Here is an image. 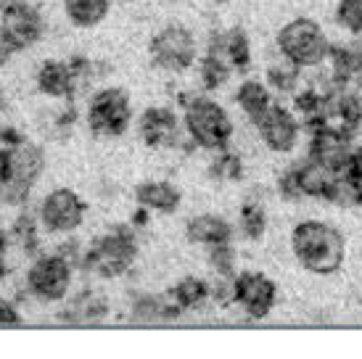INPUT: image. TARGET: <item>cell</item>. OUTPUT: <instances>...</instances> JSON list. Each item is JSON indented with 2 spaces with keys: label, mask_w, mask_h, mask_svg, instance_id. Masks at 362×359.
<instances>
[{
  "label": "cell",
  "mask_w": 362,
  "mask_h": 359,
  "mask_svg": "<svg viewBox=\"0 0 362 359\" xmlns=\"http://www.w3.org/2000/svg\"><path fill=\"white\" fill-rule=\"evenodd\" d=\"M291 251L299 267L312 275H336L346 259V240L328 222L304 220L291 230Z\"/></svg>",
  "instance_id": "cell-1"
},
{
  "label": "cell",
  "mask_w": 362,
  "mask_h": 359,
  "mask_svg": "<svg viewBox=\"0 0 362 359\" xmlns=\"http://www.w3.org/2000/svg\"><path fill=\"white\" fill-rule=\"evenodd\" d=\"M182 106V130L191 138L193 146L204 151H222L230 148L233 124L230 114L209 95H180Z\"/></svg>",
  "instance_id": "cell-2"
},
{
  "label": "cell",
  "mask_w": 362,
  "mask_h": 359,
  "mask_svg": "<svg viewBox=\"0 0 362 359\" xmlns=\"http://www.w3.org/2000/svg\"><path fill=\"white\" fill-rule=\"evenodd\" d=\"M138 259V238L132 225H117L93 240L85 249L82 269L93 272L95 278L114 280L127 275Z\"/></svg>",
  "instance_id": "cell-3"
},
{
  "label": "cell",
  "mask_w": 362,
  "mask_h": 359,
  "mask_svg": "<svg viewBox=\"0 0 362 359\" xmlns=\"http://www.w3.org/2000/svg\"><path fill=\"white\" fill-rule=\"evenodd\" d=\"M278 53L281 59L288 64L299 66V69H317L325 61L331 59V40L315 19L299 16L291 19L288 24H283L278 37H275Z\"/></svg>",
  "instance_id": "cell-4"
},
{
  "label": "cell",
  "mask_w": 362,
  "mask_h": 359,
  "mask_svg": "<svg viewBox=\"0 0 362 359\" xmlns=\"http://www.w3.org/2000/svg\"><path fill=\"white\" fill-rule=\"evenodd\" d=\"M45 170V153L30 140L11 148V175L0 182V199L11 206H24L32 193V185Z\"/></svg>",
  "instance_id": "cell-5"
},
{
  "label": "cell",
  "mask_w": 362,
  "mask_h": 359,
  "mask_svg": "<svg viewBox=\"0 0 362 359\" xmlns=\"http://www.w3.org/2000/svg\"><path fill=\"white\" fill-rule=\"evenodd\" d=\"M71 278H74V264L69 259H64L61 254H42L27 269V290L32 299L42 304H56L66 299Z\"/></svg>",
  "instance_id": "cell-6"
},
{
  "label": "cell",
  "mask_w": 362,
  "mask_h": 359,
  "mask_svg": "<svg viewBox=\"0 0 362 359\" xmlns=\"http://www.w3.org/2000/svg\"><path fill=\"white\" fill-rule=\"evenodd\" d=\"M148 56H151L153 66L170 74H180L188 71L196 64L199 56V45L191 30H185L180 24H170L159 30L148 42Z\"/></svg>",
  "instance_id": "cell-7"
},
{
  "label": "cell",
  "mask_w": 362,
  "mask_h": 359,
  "mask_svg": "<svg viewBox=\"0 0 362 359\" xmlns=\"http://www.w3.org/2000/svg\"><path fill=\"white\" fill-rule=\"evenodd\" d=\"M132 122L130 95L119 88H101L88 103V127L98 138H119Z\"/></svg>",
  "instance_id": "cell-8"
},
{
  "label": "cell",
  "mask_w": 362,
  "mask_h": 359,
  "mask_svg": "<svg viewBox=\"0 0 362 359\" xmlns=\"http://www.w3.org/2000/svg\"><path fill=\"white\" fill-rule=\"evenodd\" d=\"M45 35L42 13L27 0H16L6 8H0V37L8 42L13 53L37 45Z\"/></svg>",
  "instance_id": "cell-9"
},
{
  "label": "cell",
  "mask_w": 362,
  "mask_h": 359,
  "mask_svg": "<svg viewBox=\"0 0 362 359\" xmlns=\"http://www.w3.org/2000/svg\"><path fill=\"white\" fill-rule=\"evenodd\" d=\"M85 214H88V204L82 201L80 193H74L71 188H56L40 201L37 220L45 233L69 235L85 222Z\"/></svg>",
  "instance_id": "cell-10"
},
{
  "label": "cell",
  "mask_w": 362,
  "mask_h": 359,
  "mask_svg": "<svg viewBox=\"0 0 362 359\" xmlns=\"http://www.w3.org/2000/svg\"><path fill=\"white\" fill-rule=\"evenodd\" d=\"M233 304L252 319H264L278 304V286L264 272L246 269L233 278Z\"/></svg>",
  "instance_id": "cell-11"
},
{
  "label": "cell",
  "mask_w": 362,
  "mask_h": 359,
  "mask_svg": "<svg viewBox=\"0 0 362 359\" xmlns=\"http://www.w3.org/2000/svg\"><path fill=\"white\" fill-rule=\"evenodd\" d=\"M254 127H257V135H259L262 143L275 153H291L299 146V138H302L299 117L291 109L278 106V103H272L270 109L254 122Z\"/></svg>",
  "instance_id": "cell-12"
},
{
  "label": "cell",
  "mask_w": 362,
  "mask_h": 359,
  "mask_svg": "<svg viewBox=\"0 0 362 359\" xmlns=\"http://www.w3.org/2000/svg\"><path fill=\"white\" fill-rule=\"evenodd\" d=\"M180 117L167 106H151L138 119V135L148 148H175L180 146Z\"/></svg>",
  "instance_id": "cell-13"
},
{
  "label": "cell",
  "mask_w": 362,
  "mask_h": 359,
  "mask_svg": "<svg viewBox=\"0 0 362 359\" xmlns=\"http://www.w3.org/2000/svg\"><path fill=\"white\" fill-rule=\"evenodd\" d=\"M35 85L48 98H71L80 88V80H77L69 61L48 59L42 61L37 74H35Z\"/></svg>",
  "instance_id": "cell-14"
},
{
  "label": "cell",
  "mask_w": 362,
  "mask_h": 359,
  "mask_svg": "<svg viewBox=\"0 0 362 359\" xmlns=\"http://www.w3.org/2000/svg\"><path fill=\"white\" fill-rule=\"evenodd\" d=\"M209 53H217L233 66V71H246L252 66L254 53H252V40L241 27H233V30L217 32L211 35L209 40Z\"/></svg>",
  "instance_id": "cell-15"
},
{
  "label": "cell",
  "mask_w": 362,
  "mask_h": 359,
  "mask_svg": "<svg viewBox=\"0 0 362 359\" xmlns=\"http://www.w3.org/2000/svg\"><path fill=\"white\" fill-rule=\"evenodd\" d=\"M135 201L138 206L159 214H175L182 204V193L175 182L167 180H146L135 188Z\"/></svg>",
  "instance_id": "cell-16"
},
{
  "label": "cell",
  "mask_w": 362,
  "mask_h": 359,
  "mask_svg": "<svg viewBox=\"0 0 362 359\" xmlns=\"http://www.w3.org/2000/svg\"><path fill=\"white\" fill-rule=\"evenodd\" d=\"M185 238L196 243V246H220V243H230L233 240V225L222 220L217 214H199L185 222Z\"/></svg>",
  "instance_id": "cell-17"
},
{
  "label": "cell",
  "mask_w": 362,
  "mask_h": 359,
  "mask_svg": "<svg viewBox=\"0 0 362 359\" xmlns=\"http://www.w3.org/2000/svg\"><path fill=\"white\" fill-rule=\"evenodd\" d=\"M235 103H238V109L246 114V119L257 122L262 114L272 106L270 88L259 80H243L241 85H238V90H235Z\"/></svg>",
  "instance_id": "cell-18"
},
{
  "label": "cell",
  "mask_w": 362,
  "mask_h": 359,
  "mask_svg": "<svg viewBox=\"0 0 362 359\" xmlns=\"http://www.w3.org/2000/svg\"><path fill=\"white\" fill-rule=\"evenodd\" d=\"M209 296H211V288L206 286V280L202 278H182L167 290V299H170V304L177 312L199 310Z\"/></svg>",
  "instance_id": "cell-19"
},
{
  "label": "cell",
  "mask_w": 362,
  "mask_h": 359,
  "mask_svg": "<svg viewBox=\"0 0 362 359\" xmlns=\"http://www.w3.org/2000/svg\"><path fill=\"white\" fill-rule=\"evenodd\" d=\"M111 11V0H64V13L66 19L80 27V30H93L98 27Z\"/></svg>",
  "instance_id": "cell-20"
},
{
  "label": "cell",
  "mask_w": 362,
  "mask_h": 359,
  "mask_svg": "<svg viewBox=\"0 0 362 359\" xmlns=\"http://www.w3.org/2000/svg\"><path fill=\"white\" fill-rule=\"evenodd\" d=\"M333 59V82H354L362 80V48L360 45H344L331 48Z\"/></svg>",
  "instance_id": "cell-21"
},
{
  "label": "cell",
  "mask_w": 362,
  "mask_h": 359,
  "mask_svg": "<svg viewBox=\"0 0 362 359\" xmlns=\"http://www.w3.org/2000/svg\"><path fill=\"white\" fill-rule=\"evenodd\" d=\"M132 319L135 322H159V319H175L180 312L175 310L170 304V299L164 296V299H156V296H135L132 301V310H130Z\"/></svg>",
  "instance_id": "cell-22"
},
{
  "label": "cell",
  "mask_w": 362,
  "mask_h": 359,
  "mask_svg": "<svg viewBox=\"0 0 362 359\" xmlns=\"http://www.w3.org/2000/svg\"><path fill=\"white\" fill-rule=\"evenodd\" d=\"M233 66L228 61L217 56V53H204V59L199 61V80H202L204 90H220L225 88V82H230Z\"/></svg>",
  "instance_id": "cell-23"
},
{
  "label": "cell",
  "mask_w": 362,
  "mask_h": 359,
  "mask_svg": "<svg viewBox=\"0 0 362 359\" xmlns=\"http://www.w3.org/2000/svg\"><path fill=\"white\" fill-rule=\"evenodd\" d=\"M217 156L209 164V177L220 180V182H235L243 177V161L238 153H233L230 148L214 151Z\"/></svg>",
  "instance_id": "cell-24"
},
{
  "label": "cell",
  "mask_w": 362,
  "mask_h": 359,
  "mask_svg": "<svg viewBox=\"0 0 362 359\" xmlns=\"http://www.w3.org/2000/svg\"><path fill=\"white\" fill-rule=\"evenodd\" d=\"M238 230H241L243 238L249 240H259L267 230V214H264V206L257 204V201H246L241 206V217H238Z\"/></svg>",
  "instance_id": "cell-25"
},
{
  "label": "cell",
  "mask_w": 362,
  "mask_h": 359,
  "mask_svg": "<svg viewBox=\"0 0 362 359\" xmlns=\"http://www.w3.org/2000/svg\"><path fill=\"white\" fill-rule=\"evenodd\" d=\"M37 222L32 214H19L16 220H13V225H11V240L13 243H19L21 249L27 251V254H35L37 251V246H40V230H37Z\"/></svg>",
  "instance_id": "cell-26"
},
{
  "label": "cell",
  "mask_w": 362,
  "mask_h": 359,
  "mask_svg": "<svg viewBox=\"0 0 362 359\" xmlns=\"http://www.w3.org/2000/svg\"><path fill=\"white\" fill-rule=\"evenodd\" d=\"M333 19L349 35H362V0H339Z\"/></svg>",
  "instance_id": "cell-27"
},
{
  "label": "cell",
  "mask_w": 362,
  "mask_h": 359,
  "mask_svg": "<svg viewBox=\"0 0 362 359\" xmlns=\"http://www.w3.org/2000/svg\"><path fill=\"white\" fill-rule=\"evenodd\" d=\"M206 259H209V267L214 269L217 278H235V251H233L230 243L209 246Z\"/></svg>",
  "instance_id": "cell-28"
},
{
  "label": "cell",
  "mask_w": 362,
  "mask_h": 359,
  "mask_svg": "<svg viewBox=\"0 0 362 359\" xmlns=\"http://www.w3.org/2000/svg\"><path fill=\"white\" fill-rule=\"evenodd\" d=\"M299 77H302V69L288 64L286 59H283L278 66H270V69H267V82H270V88L278 90V93L293 90L299 85Z\"/></svg>",
  "instance_id": "cell-29"
},
{
  "label": "cell",
  "mask_w": 362,
  "mask_h": 359,
  "mask_svg": "<svg viewBox=\"0 0 362 359\" xmlns=\"http://www.w3.org/2000/svg\"><path fill=\"white\" fill-rule=\"evenodd\" d=\"M21 314L8 299H0V325H19Z\"/></svg>",
  "instance_id": "cell-30"
},
{
  "label": "cell",
  "mask_w": 362,
  "mask_h": 359,
  "mask_svg": "<svg viewBox=\"0 0 362 359\" xmlns=\"http://www.w3.org/2000/svg\"><path fill=\"white\" fill-rule=\"evenodd\" d=\"M11 56H13V50L8 48V42L0 37V69H6V64H8Z\"/></svg>",
  "instance_id": "cell-31"
},
{
  "label": "cell",
  "mask_w": 362,
  "mask_h": 359,
  "mask_svg": "<svg viewBox=\"0 0 362 359\" xmlns=\"http://www.w3.org/2000/svg\"><path fill=\"white\" fill-rule=\"evenodd\" d=\"M6 272H8V267H6V259H3V251H0V280L6 278Z\"/></svg>",
  "instance_id": "cell-32"
},
{
  "label": "cell",
  "mask_w": 362,
  "mask_h": 359,
  "mask_svg": "<svg viewBox=\"0 0 362 359\" xmlns=\"http://www.w3.org/2000/svg\"><path fill=\"white\" fill-rule=\"evenodd\" d=\"M6 109V93H3V90H0V111Z\"/></svg>",
  "instance_id": "cell-33"
},
{
  "label": "cell",
  "mask_w": 362,
  "mask_h": 359,
  "mask_svg": "<svg viewBox=\"0 0 362 359\" xmlns=\"http://www.w3.org/2000/svg\"><path fill=\"white\" fill-rule=\"evenodd\" d=\"M11 3H16V0H0V8H6V6H11Z\"/></svg>",
  "instance_id": "cell-34"
},
{
  "label": "cell",
  "mask_w": 362,
  "mask_h": 359,
  "mask_svg": "<svg viewBox=\"0 0 362 359\" xmlns=\"http://www.w3.org/2000/svg\"><path fill=\"white\" fill-rule=\"evenodd\" d=\"M217 3H228V0H217Z\"/></svg>",
  "instance_id": "cell-35"
},
{
  "label": "cell",
  "mask_w": 362,
  "mask_h": 359,
  "mask_svg": "<svg viewBox=\"0 0 362 359\" xmlns=\"http://www.w3.org/2000/svg\"><path fill=\"white\" fill-rule=\"evenodd\" d=\"M360 261H362V249H360Z\"/></svg>",
  "instance_id": "cell-36"
}]
</instances>
